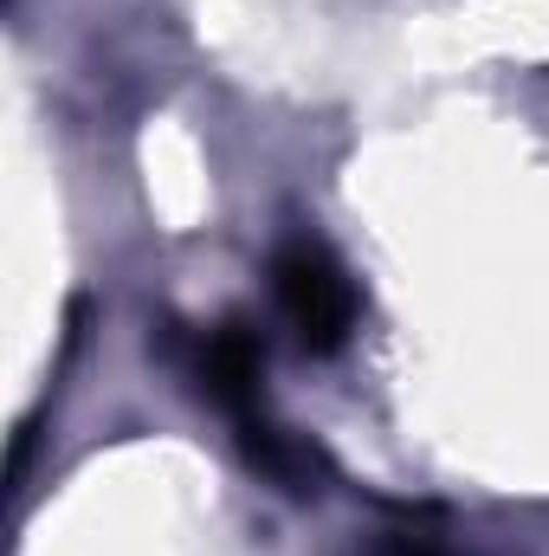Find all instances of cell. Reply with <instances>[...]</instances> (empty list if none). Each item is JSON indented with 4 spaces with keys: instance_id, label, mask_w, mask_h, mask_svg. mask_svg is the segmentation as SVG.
<instances>
[{
    "instance_id": "6da1fadb",
    "label": "cell",
    "mask_w": 549,
    "mask_h": 556,
    "mask_svg": "<svg viewBox=\"0 0 549 556\" xmlns=\"http://www.w3.org/2000/svg\"><path fill=\"white\" fill-rule=\"evenodd\" d=\"M272 285H278V311H284V324L297 330L304 350H336L356 330V285L317 240H291L272 260Z\"/></svg>"
},
{
    "instance_id": "7a4b0ae2",
    "label": "cell",
    "mask_w": 549,
    "mask_h": 556,
    "mask_svg": "<svg viewBox=\"0 0 549 556\" xmlns=\"http://www.w3.org/2000/svg\"><path fill=\"white\" fill-rule=\"evenodd\" d=\"M259 376H266V350L246 324H220V330H194V382L207 389V402H220L233 420L259 415L266 395H259Z\"/></svg>"
},
{
    "instance_id": "3957f363",
    "label": "cell",
    "mask_w": 549,
    "mask_h": 556,
    "mask_svg": "<svg viewBox=\"0 0 549 556\" xmlns=\"http://www.w3.org/2000/svg\"><path fill=\"white\" fill-rule=\"evenodd\" d=\"M375 556H452L439 538H426V531H382V544H375Z\"/></svg>"
}]
</instances>
